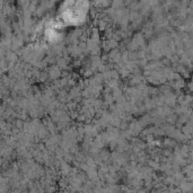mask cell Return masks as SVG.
I'll use <instances>...</instances> for the list:
<instances>
[{"instance_id":"6da1fadb","label":"cell","mask_w":193,"mask_h":193,"mask_svg":"<svg viewBox=\"0 0 193 193\" xmlns=\"http://www.w3.org/2000/svg\"><path fill=\"white\" fill-rule=\"evenodd\" d=\"M50 75L52 78H57V77H59L61 74H60V70L58 67H52V69H51V72Z\"/></svg>"}]
</instances>
